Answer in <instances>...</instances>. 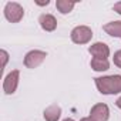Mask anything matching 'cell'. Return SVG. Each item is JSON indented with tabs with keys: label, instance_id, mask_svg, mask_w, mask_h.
<instances>
[{
	"label": "cell",
	"instance_id": "6da1fadb",
	"mask_svg": "<svg viewBox=\"0 0 121 121\" xmlns=\"http://www.w3.org/2000/svg\"><path fill=\"white\" fill-rule=\"evenodd\" d=\"M95 86L101 94H118L121 93V76H105V77H97Z\"/></svg>",
	"mask_w": 121,
	"mask_h": 121
},
{
	"label": "cell",
	"instance_id": "7a4b0ae2",
	"mask_svg": "<svg viewBox=\"0 0 121 121\" xmlns=\"http://www.w3.org/2000/svg\"><path fill=\"white\" fill-rule=\"evenodd\" d=\"M24 16V9L14 2H9L4 6V17L10 23H19Z\"/></svg>",
	"mask_w": 121,
	"mask_h": 121
},
{
	"label": "cell",
	"instance_id": "3957f363",
	"mask_svg": "<svg viewBox=\"0 0 121 121\" xmlns=\"http://www.w3.org/2000/svg\"><path fill=\"white\" fill-rule=\"evenodd\" d=\"M93 37V31L87 26H77L71 31V40L76 44H87Z\"/></svg>",
	"mask_w": 121,
	"mask_h": 121
},
{
	"label": "cell",
	"instance_id": "277c9868",
	"mask_svg": "<svg viewBox=\"0 0 121 121\" xmlns=\"http://www.w3.org/2000/svg\"><path fill=\"white\" fill-rule=\"evenodd\" d=\"M47 57V53L41 51V50H33V51H29L24 57V66L27 69H36L39 67Z\"/></svg>",
	"mask_w": 121,
	"mask_h": 121
},
{
	"label": "cell",
	"instance_id": "5b68a950",
	"mask_svg": "<svg viewBox=\"0 0 121 121\" xmlns=\"http://www.w3.org/2000/svg\"><path fill=\"white\" fill-rule=\"evenodd\" d=\"M19 77H20V71L19 70H13L12 73H9L3 81V90L6 94H13L19 86Z\"/></svg>",
	"mask_w": 121,
	"mask_h": 121
},
{
	"label": "cell",
	"instance_id": "8992f818",
	"mask_svg": "<svg viewBox=\"0 0 121 121\" xmlns=\"http://www.w3.org/2000/svg\"><path fill=\"white\" fill-rule=\"evenodd\" d=\"M110 117V110L105 104L98 103L95 105H93L91 111H90V118L93 121H107Z\"/></svg>",
	"mask_w": 121,
	"mask_h": 121
},
{
	"label": "cell",
	"instance_id": "52a82bcc",
	"mask_svg": "<svg viewBox=\"0 0 121 121\" xmlns=\"http://www.w3.org/2000/svg\"><path fill=\"white\" fill-rule=\"evenodd\" d=\"M88 51H90V54L94 57V58H105L107 60V57L110 56V48H108V46L105 44V43H94L93 46H90V48H88Z\"/></svg>",
	"mask_w": 121,
	"mask_h": 121
},
{
	"label": "cell",
	"instance_id": "ba28073f",
	"mask_svg": "<svg viewBox=\"0 0 121 121\" xmlns=\"http://www.w3.org/2000/svg\"><path fill=\"white\" fill-rule=\"evenodd\" d=\"M39 23H40L41 29L46 30V31H53L57 27V20L51 14H41L39 17Z\"/></svg>",
	"mask_w": 121,
	"mask_h": 121
},
{
	"label": "cell",
	"instance_id": "9c48e42d",
	"mask_svg": "<svg viewBox=\"0 0 121 121\" xmlns=\"http://www.w3.org/2000/svg\"><path fill=\"white\" fill-rule=\"evenodd\" d=\"M44 120L46 121H57L60 118V115H61V108H60L58 105L53 104L50 107H47L44 110Z\"/></svg>",
	"mask_w": 121,
	"mask_h": 121
},
{
	"label": "cell",
	"instance_id": "30bf717a",
	"mask_svg": "<svg viewBox=\"0 0 121 121\" xmlns=\"http://www.w3.org/2000/svg\"><path fill=\"white\" fill-rule=\"evenodd\" d=\"M104 31L112 37H121V22H110L104 27Z\"/></svg>",
	"mask_w": 121,
	"mask_h": 121
},
{
	"label": "cell",
	"instance_id": "8fae6325",
	"mask_svg": "<svg viewBox=\"0 0 121 121\" xmlns=\"http://www.w3.org/2000/svg\"><path fill=\"white\" fill-rule=\"evenodd\" d=\"M76 3L74 2H69V0H57L56 2V7L60 13H63V14H67L70 13L73 9H74Z\"/></svg>",
	"mask_w": 121,
	"mask_h": 121
},
{
	"label": "cell",
	"instance_id": "7c38bea8",
	"mask_svg": "<svg viewBox=\"0 0 121 121\" xmlns=\"http://www.w3.org/2000/svg\"><path fill=\"white\" fill-rule=\"evenodd\" d=\"M108 67H110V63L105 58H93L91 60V69L95 71H105V70H108Z\"/></svg>",
	"mask_w": 121,
	"mask_h": 121
},
{
	"label": "cell",
	"instance_id": "4fadbf2b",
	"mask_svg": "<svg viewBox=\"0 0 121 121\" xmlns=\"http://www.w3.org/2000/svg\"><path fill=\"white\" fill-rule=\"evenodd\" d=\"M112 60H114V64H115L117 67H120V69H121V50H118V51H115V53H114Z\"/></svg>",
	"mask_w": 121,
	"mask_h": 121
},
{
	"label": "cell",
	"instance_id": "5bb4252c",
	"mask_svg": "<svg viewBox=\"0 0 121 121\" xmlns=\"http://www.w3.org/2000/svg\"><path fill=\"white\" fill-rule=\"evenodd\" d=\"M0 54H2V58H3V67H6V63H7V60H9V54H7V51L6 50H2L0 51Z\"/></svg>",
	"mask_w": 121,
	"mask_h": 121
},
{
	"label": "cell",
	"instance_id": "9a60e30c",
	"mask_svg": "<svg viewBox=\"0 0 121 121\" xmlns=\"http://www.w3.org/2000/svg\"><path fill=\"white\" fill-rule=\"evenodd\" d=\"M112 9H114V12H117L118 14H121V2H118V3H115Z\"/></svg>",
	"mask_w": 121,
	"mask_h": 121
},
{
	"label": "cell",
	"instance_id": "2e32d148",
	"mask_svg": "<svg viewBox=\"0 0 121 121\" xmlns=\"http://www.w3.org/2000/svg\"><path fill=\"white\" fill-rule=\"evenodd\" d=\"M36 3H37L39 6H47L50 2H48V0H46V2H36Z\"/></svg>",
	"mask_w": 121,
	"mask_h": 121
},
{
	"label": "cell",
	"instance_id": "e0dca14e",
	"mask_svg": "<svg viewBox=\"0 0 121 121\" xmlns=\"http://www.w3.org/2000/svg\"><path fill=\"white\" fill-rule=\"evenodd\" d=\"M115 104H117V107H118V108H121V97L115 101Z\"/></svg>",
	"mask_w": 121,
	"mask_h": 121
},
{
	"label": "cell",
	"instance_id": "ac0fdd59",
	"mask_svg": "<svg viewBox=\"0 0 121 121\" xmlns=\"http://www.w3.org/2000/svg\"><path fill=\"white\" fill-rule=\"evenodd\" d=\"M80 121H93V120H91V118H90V117H86V118H81V120H80Z\"/></svg>",
	"mask_w": 121,
	"mask_h": 121
},
{
	"label": "cell",
	"instance_id": "d6986e66",
	"mask_svg": "<svg viewBox=\"0 0 121 121\" xmlns=\"http://www.w3.org/2000/svg\"><path fill=\"white\" fill-rule=\"evenodd\" d=\"M64 121H74V120H71V118H66Z\"/></svg>",
	"mask_w": 121,
	"mask_h": 121
}]
</instances>
